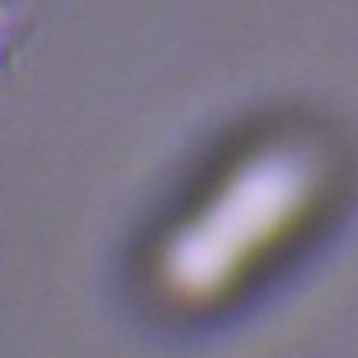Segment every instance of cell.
Wrapping results in <instances>:
<instances>
[{"instance_id": "6da1fadb", "label": "cell", "mask_w": 358, "mask_h": 358, "mask_svg": "<svg viewBox=\"0 0 358 358\" xmlns=\"http://www.w3.org/2000/svg\"><path fill=\"white\" fill-rule=\"evenodd\" d=\"M14 20H17V0H0V64L14 31Z\"/></svg>"}]
</instances>
